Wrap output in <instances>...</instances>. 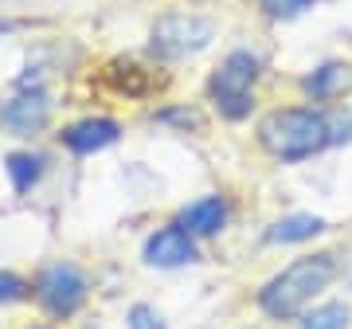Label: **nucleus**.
Returning <instances> with one entry per match:
<instances>
[{
  "label": "nucleus",
  "instance_id": "f257e3e1",
  "mask_svg": "<svg viewBox=\"0 0 352 329\" xmlns=\"http://www.w3.org/2000/svg\"><path fill=\"white\" fill-rule=\"evenodd\" d=\"M258 145L274 161L298 164L317 153L352 141V110H325V106H286L258 118Z\"/></svg>",
  "mask_w": 352,
  "mask_h": 329
},
{
  "label": "nucleus",
  "instance_id": "f03ea898",
  "mask_svg": "<svg viewBox=\"0 0 352 329\" xmlns=\"http://www.w3.org/2000/svg\"><path fill=\"white\" fill-rule=\"evenodd\" d=\"M340 275V259L333 251H317V255H302L289 266H282L274 279L263 282L258 290V310L274 321H289V317H302L321 294L337 282Z\"/></svg>",
  "mask_w": 352,
  "mask_h": 329
},
{
  "label": "nucleus",
  "instance_id": "7ed1b4c3",
  "mask_svg": "<svg viewBox=\"0 0 352 329\" xmlns=\"http://www.w3.org/2000/svg\"><path fill=\"white\" fill-rule=\"evenodd\" d=\"M258 75H263V59L247 47L231 51L223 63L212 71V78H208V98H212V106L227 118V122L251 118Z\"/></svg>",
  "mask_w": 352,
  "mask_h": 329
},
{
  "label": "nucleus",
  "instance_id": "20e7f679",
  "mask_svg": "<svg viewBox=\"0 0 352 329\" xmlns=\"http://www.w3.org/2000/svg\"><path fill=\"white\" fill-rule=\"evenodd\" d=\"M215 39V20L200 12H164L149 32V51L164 63L192 59Z\"/></svg>",
  "mask_w": 352,
  "mask_h": 329
},
{
  "label": "nucleus",
  "instance_id": "39448f33",
  "mask_svg": "<svg viewBox=\"0 0 352 329\" xmlns=\"http://www.w3.org/2000/svg\"><path fill=\"white\" fill-rule=\"evenodd\" d=\"M32 294H36V302L43 306V314L63 321V317H75L78 310L87 306L90 286H87V275H82L75 263H47L36 275Z\"/></svg>",
  "mask_w": 352,
  "mask_h": 329
},
{
  "label": "nucleus",
  "instance_id": "423d86ee",
  "mask_svg": "<svg viewBox=\"0 0 352 329\" xmlns=\"http://www.w3.org/2000/svg\"><path fill=\"white\" fill-rule=\"evenodd\" d=\"M51 114H55V102L43 87H20V94L0 106V126L8 129L12 138H32V134H43L51 126Z\"/></svg>",
  "mask_w": 352,
  "mask_h": 329
},
{
  "label": "nucleus",
  "instance_id": "0eeeda50",
  "mask_svg": "<svg viewBox=\"0 0 352 329\" xmlns=\"http://www.w3.org/2000/svg\"><path fill=\"white\" fill-rule=\"evenodd\" d=\"M145 263L161 266V270H173V266H188L200 259V247H196V235H192L180 220L176 224H164L145 240Z\"/></svg>",
  "mask_w": 352,
  "mask_h": 329
},
{
  "label": "nucleus",
  "instance_id": "6e6552de",
  "mask_svg": "<svg viewBox=\"0 0 352 329\" xmlns=\"http://www.w3.org/2000/svg\"><path fill=\"white\" fill-rule=\"evenodd\" d=\"M118 138H122V126H118L113 118H82V122H71V126L59 134V141H63L71 153H78V157L110 149Z\"/></svg>",
  "mask_w": 352,
  "mask_h": 329
},
{
  "label": "nucleus",
  "instance_id": "1a4fd4ad",
  "mask_svg": "<svg viewBox=\"0 0 352 329\" xmlns=\"http://www.w3.org/2000/svg\"><path fill=\"white\" fill-rule=\"evenodd\" d=\"M302 90L309 102H337L344 98L352 90V63H340V59H333V63H321L317 71H309V75L302 78Z\"/></svg>",
  "mask_w": 352,
  "mask_h": 329
},
{
  "label": "nucleus",
  "instance_id": "9d476101",
  "mask_svg": "<svg viewBox=\"0 0 352 329\" xmlns=\"http://www.w3.org/2000/svg\"><path fill=\"white\" fill-rule=\"evenodd\" d=\"M227 200L223 196H200V200H192L184 212H180V224L196 235V240H204V235H219V231L227 228Z\"/></svg>",
  "mask_w": 352,
  "mask_h": 329
},
{
  "label": "nucleus",
  "instance_id": "9b49d317",
  "mask_svg": "<svg viewBox=\"0 0 352 329\" xmlns=\"http://www.w3.org/2000/svg\"><path fill=\"white\" fill-rule=\"evenodd\" d=\"M325 228H329V224L321 220V215H314V212H294V215H282V220H274V224L266 228V243H278V247H286V243H309V240H317Z\"/></svg>",
  "mask_w": 352,
  "mask_h": 329
},
{
  "label": "nucleus",
  "instance_id": "f8f14e48",
  "mask_svg": "<svg viewBox=\"0 0 352 329\" xmlns=\"http://www.w3.org/2000/svg\"><path fill=\"white\" fill-rule=\"evenodd\" d=\"M43 169H47V161H43L39 153H8V157H4V173H8L16 192L36 189L39 177H43Z\"/></svg>",
  "mask_w": 352,
  "mask_h": 329
},
{
  "label": "nucleus",
  "instance_id": "ddd939ff",
  "mask_svg": "<svg viewBox=\"0 0 352 329\" xmlns=\"http://www.w3.org/2000/svg\"><path fill=\"white\" fill-rule=\"evenodd\" d=\"M106 78H110L122 94H129V98H141V94L153 90V78L145 75L138 63H110L106 67Z\"/></svg>",
  "mask_w": 352,
  "mask_h": 329
},
{
  "label": "nucleus",
  "instance_id": "4468645a",
  "mask_svg": "<svg viewBox=\"0 0 352 329\" xmlns=\"http://www.w3.org/2000/svg\"><path fill=\"white\" fill-rule=\"evenodd\" d=\"M298 326L302 329H349V306L344 302H321V306H314V310H305Z\"/></svg>",
  "mask_w": 352,
  "mask_h": 329
},
{
  "label": "nucleus",
  "instance_id": "2eb2a0df",
  "mask_svg": "<svg viewBox=\"0 0 352 329\" xmlns=\"http://www.w3.org/2000/svg\"><path fill=\"white\" fill-rule=\"evenodd\" d=\"M254 4H258L263 16H270V20H298V16H305L314 8L317 0H254Z\"/></svg>",
  "mask_w": 352,
  "mask_h": 329
},
{
  "label": "nucleus",
  "instance_id": "dca6fc26",
  "mask_svg": "<svg viewBox=\"0 0 352 329\" xmlns=\"http://www.w3.org/2000/svg\"><path fill=\"white\" fill-rule=\"evenodd\" d=\"M28 294H32V286H28L20 275H12V270H0V306H16L24 302Z\"/></svg>",
  "mask_w": 352,
  "mask_h": 329
},
{
  "label": "nucleus",
  "instance_id": "f3484780",
  "mask_svg": "<svg viewBox=\"0 0 352 329\" xmlns=\"http://www.w3.org/2000/svg\"><path fill=\"white\" fill-rule=\"evenodd\" d=\"M126 329H164V317L153 310V306L138 302V306H129V314H126Z\"/></svg>",
  "mask_w": 352,
  "mask_h": 329
},
{
  "label": "nucleus",
  "instance_id": "a211bd4d",
  "mask_svg": "<svg viewBox=\"0 0 352 329\" xmlns=\"http://www.w3.org/2000/svg\"><path fill=\"white\" fill-rule=\"evenodd\" d=\"M157 122H164V126H180V129H200V114L188 110V106H180V110H157Z\"/></svg>",
  "mask_w": 352,
  "mask_h": 329
},
{
  "label": "nucleus",
  "instance_id": "6ab92c4d",
  "mask_svg": "<svg viewBox=\"0 0 352 329\" xmlns=\"http://www.w3.org/2000/svg\"><path fill=\"white\" fill-rule=\"evenodd\" d=\"M12 28H16V24H0V36H4V32H12Z\"/></svg>",
  "mask_w": 352,
  "mask_h": 329
},
{
  "label": "nucleus",
  "instance_id": "aec40b11",
  "mask_svg": "<svg viewBox=\"0 0 352 329\" xmlns=\"http://www.w3.org/2000/svg\"><path fill=\"white\" fill-rule=\"evenodd\" d=\"M28 329H47V326H28Z\"/></svg>",
  "mask_w": 352,
  "mask_h": 329
},
{
  "label": "nucleus",
  "instance_id": "412c9836",
  "mask_svg": "<svg viewBox=\"0 0 352 329\" xmlns=\"http://www.w3.org/2000/svg\"><path fill=\"white\" fill-rule=\"evenodd\" d=\"M247 329H258V326H247Z\"/></svg>",
  "mask_w": 352,
  "mask_h": 329
}]
</instances>
